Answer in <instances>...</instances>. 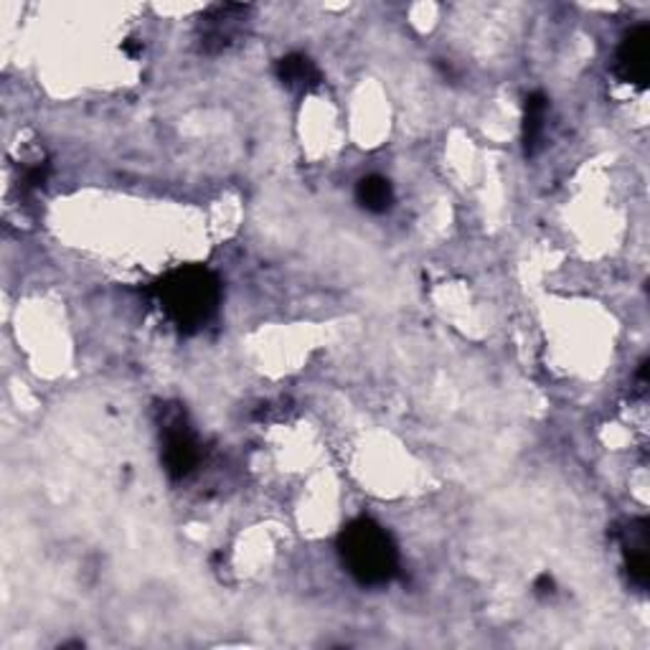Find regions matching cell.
Returning <instances> with one entry per match:
<instances>
[{
  "instance_id": "obj_1",
  "label": "cell",
  "mask_w": 650,
  "mask_h": 650,
  "mask_svg": "<svg viewBox=\"0 0 650 650\" xmlns=\"http://www.w3.org/2000/svg\"><path fill=\"white\" fill-rule=\"evenodd\" d=\"M158 305L178 331L196 333L214 318L221 303V282L202 264L173 270L153 285Z\"/></svg>"
},
{
  "instance_id": "obj_2",
  "label": "cell",
  "mask_w": 650,
  "mask_h": 650,
  "mask_svg": "<svg viewBox=\"0 0 650 650\" xmlns=\"http://www.w3.org/2000/svg\"><path fill=\"white\" fill-rule=\"evenodd\" d=\"M338 554L348 574L364 587L389 585L399 572V552L391 533L371 519H356L338 537Z\"/></svg>"
},
{
  "instance_id": "obj_3",
  "label": "cell",
  "mask_w": 650,
  "mask_h": 650,
  "mask_svg": "<svg viewBox=\"0 0 650 650\" xmlns=\"http://www.w3.org/2000/svg\"><path fill=\"white\" fill-rule=\"evenodd\" d=\"M252 8L241 3H219L212 6L198 19V46L206 54H219L229 48L245 31V21Z\"/></svg>"
},
{
  "instance_id": "obj_4",
  "label": "cell",
  "mask_w": 650,
  "mask_h": 650,
  "mask_svg": "<svg viewBox=\"0 0 650 650\" xmlns=\"http://www.w3.org/2000/svg\"><path fill=\"white\" fill-rule=\"evenodd\" d=\"M163 435H165V445H163L165 473L176 480L186 478V475L194 473V468L198 465V443L181 412L165 416Z\"/></svg>"
},
{
  "instance_id": "obj_5",
  "label": "cell",
  "mask_w": 650,
  "mask_h": 650,
  "mask_svg": "<svg viewBox=\"0 0 650 650\" xmlns=\"http://www.w3.org/2000/svg\"><path fill=\"white\" fill-rule=\"evenodd\" d=\"M648 44H650V26H640L625 33L618 54H615V74L625 85H636L638 89H646L648 85Z\"/></svg>"
},
{
  "instance_id": "obj_6",
  "label": "cell",
  "mask_w": 650,
  "mask_h": 650,
  "mask_svg": "<svg viewBox=\"0 0 650 650\" xmlns=\"http://www.w3.org/2000/svg\"><path fill=\"white\" fill-rule=\"evenodd\" d=\"M620 546L625 554V570L632 585L640 589L648 587L650 582V564H648V549H650V529L648 519H632L618 531Z\"/></svg>"
},
{
  "instance_id": "obj_7",
  "label": "cell",
  "mask_w": 650,
  "mask_h": 650,
  "mask_svg": "<svg viewBox=\"0 0 650 650\" xmlns=\"http://www.w3.org/2000/svg\"><path fill=\"white\" fill-rule=\"evenodd\" d=\"M274 74L282 82V87L295 89V91H311L323 82L321 69L315 66L311 56L305 54H288L274 64Z\"/></svg>"
},
{
  "instance_id": "obj_8",
  "label": "cell",
  "mask_w": 650,
  "mask_h": 650,
  "mask_svg": "<svg viewBox=\"0 0 650 650\" xmlns=\"http://www.w3.org/2000/svg\"><path fill=\"white\" fill-rule=\"evenodd\" d=\"M546 112H549V99L541 91H531L523 105V150L527 155H537L541 145H544V132H546Z\"/></svg>"
},
{
  "instance_id": "obj_9",
  "label": "cell",
  "mask_w": 650,
  "mask_h": 650,
  "mask_svg": "<svg viewBox=\"0 0 650 650\" xmlns=\"http://www.w3.org/2000/svg\"><path fill=\"white\" fill-rule=\"evenodd\" d=\"M356 202L371 214H384L394 204V188L384 176H366L356 183Z\"/></svg>"
},
{
  "instance_id": "obj_10",
  "label": "cell",
  "mask_w": 650,
  "mask_h": 650,
  "mask_svg": "<svg viewBox=\"0 0 650 650\" xmlns=\"http://www.w3.org/2000/svg\"><path fill=\"white\" fill-rule=\"evenodd\" d=\"M48 173H52V165H48V163H36V165H31V169L26 171V178H23V181H26L29 188H41L48 181Z\"/></svg>"
},
{
  "instance_id": "obj_11",
  "label": "cell",
  "mask_w": 650,
  "mask_h": 650,
  "mask_svg": "<svg viewBox=\"0 0 650 650\" xmlns=\"http://www.w3.org/2000/svg\"><path fill=\"white\" fill-rule=\"evenodd\" d=\"M533 589H537V595H541V597L554 595V579L549 577V574H541V577L537 579V585H533Z\"/></svg>"
},
{
  "instance_id": "obj_12",
  "label": "cell",
  "mask_w": 650,
  "mask_h": 650,
  "mask_svg": "<svg viewBox=\"0 0 650 650\" xmlns=\"http://www.w3.org/2000/svg\"><path fill=\"white\" fill-rule=\"evenodd\" d=\"M122 52L130 56V59H138L140 54H143V44H140V41H136V39H128L122 44Z\"/></svg>"
}]
</instances>
